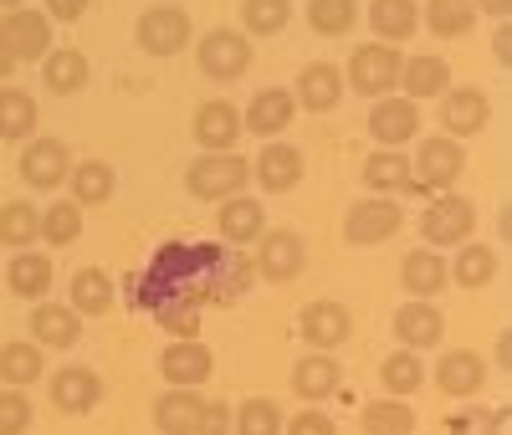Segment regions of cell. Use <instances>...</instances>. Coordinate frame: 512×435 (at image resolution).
<instances>
[{
  "label": "cell",
  "mask_w": 512,
  "mask_h": 435,
  "mask_svg": "<svg viewBox=\"0 0 512 435\" xmlns=\"http://www.w3.org/2000/svg\"><path fill=\"white\" fill-rule=\"evenodd\" d=\"M216 226H221V241L241 251V246H256V241H262L267 210H262V200H251V195H231V200H221Z\"/></svg>",
  "instance_id": "44dd1931"
},
{
  "label": "cell",
  "mask_w": 512,
  "mask_h": 435,
  "mask_svg": "<svg viewBox=\"0 0 512 435\" xmlns=\"http://www.w3.org/2000/svg\"><path fill=\"white\" fill-rule=\"evenodd\" d=\"M72 205H108L113 200V190H118V174L103 164V159H82V164H72Z\"/></svg>",
  "instance_id": "e575fe53"
},
{
  "label": "cell",
  "mask_w": 512,
  "mask_h": 435,
  "mask_svg": "<svg viewBox=\"0 0 512 435\" xmlns=\"http://www.w3.org/2000/svg\"><path fill=\"white\" fill-rule=\"evenodd\" d=\"M420 26H431L441 41H456V36H466L477 26V6L472 0H425Z\"/></svg>",
  "instance_id": "d590c367"
},
{
  "label": "cell",
  "mask_w": 512,
  "mask_h": 435,
  "mask_svg": "<svg viewBox=\"0 0 512 435\" xmlns=\"http://www.w3.org/2000/svg\"><path fill=\"white\" fill-rule=\"evenodd\" d=\"M195 62L210 82H236L251 72V36L236 31V26H216V31H205L200 36V47H195Z\"/></svg>",
  "instance_id": "5b68a950"
},
{
  "label": "cell",
  "mask_w": 512,
  "mask_h": 435,
  "mask_svg": "<svg viewBox=\"0 0 512 435\" xmlns=\"http://www.w3.org/2000/svg\"><path fill=\"white\" fill-rule=\"evenodd\" d=\"M200 410H205L200 389H164V395L154 400V425L164 435H195Z\"/></svg>",
  "instance_id": "1f68e13d"
},
{
  "label": "cell",
  "mask_w": 512,
  "mask_h": 435,
  "mask_svg": "<svg viewBox=\"0 0 512 435\" xmlns=\"http://www.w3.org/2000/svg\"><path fill=\"white\" fill-rule=\"evenodd\" d=\"M436 384L446 389V395H456V400L482 395V384H487V364H482V354H472V348H446L441 364H436Z\"/></svg>",
  "instance_id": "603a6c76"
},
{
  "label": "cell",
  "mask_w": 512,
  "mask_h": 435,
  "mask_svg": "<svg viewBox=\"0 0 512 435\" xmlns=\"http://www.w3.org/2000/svg\"><path fill=\"white\" fill-rule=\"evenodd\" d=\"M492 62H497V67L512 62V36H507V26H497V36H492Z\"/></svg>",
  "instance_id": "816d5d0a"
},
{
  "label": "cell",
  "mask_w": 512,
  "mask_h": 435,
  "mask_svg": "<svg viewBox=\"0 0 512 435\" xmlns=\"http://www.w3.org/2000/svg\"><path fill=\"white\" fill-rule=\"evenodd\" d=\"M359 180H364L374 195H415L405 149H374V154L364 159V169H359Z\"/></svg>",
  "instance_id": "cb8c5ba5"
},
{
  "label": "cell",
  "mask_w": 512,
  "mask_h": 435,
  "mask_svg": "<svg viewBox=\"0 0 512 435\" xmlns=\"http://www.w3.org/2000/svg\"><path fill=\"white\" fill-rule=\"evenodd\" d=\"M47 16L52 21H82L88 16V0H47Z\"/></svg>",
  "instance_id": "f907efd6"
},
{
  "label": "cell",
  "mask_w": 512,
  "mask_h": 435,
  "mask_svg": "<svg viewBox=\"0 0 512 435\" xmlns=\"http://www.w3.org/2000/svg\"><path fill=\"white\" fill-rule=\"evenodd\" d=\"M231 420H236V410L226 400H205V410L195 420V435H231Z\"/></svg>",
  "instance_id": "681fc988"
},
{
  "label": "cell",
  "mask_w": 512,
  "mask_h": 435,
  "mask_svg": "<svg viewBox=\"0 0 512 435\" xmlns=\"http://www.w3.org/2000/svg\"><path fill=\"white\" fill-rule=\"evenodd\" d=\"M251 267H256V277H267V282H292V277H303V267H308V246H303L297 231H262Z\"/></svg>",
  "instance_id": "ba28073f"
},
{
  "label": "cell",
  "mask_w": 512,
  "mask_h": 435,
  "mask_svg": "<svg viewBox=\"0 0 512 435\" xmlns=\"http://www.w3.org/2000/svg\"><path fill=\"white\" fill-rule=\"evenodd\" d=\"M292 21V0H241V31L246 36H282Z\"/></svg>",
  "instance_id": "b9f144b4"
},
{
  "label": "cell",
  "mask_w": 512,
  "mask_h": 435,
  "mask_svg": "<svg viewBox=\"0 0 512 435\" xmlns=\"http://www.w3.org/2000/svg\"><path fill=\"white\" fill-rule=\"evenodd\" d=\"M11 72H16V57H11V52H6V41H0V82H6V77H11Z\"/></svg>",
  "instance_id": "db71d44e"
},
{
  "label": "cell",
  "mask_w": 512,
  "mask_h": 435,
  "mask_svg": "<svg viewBox=\"0 0 512 435\" xmlns=\"http://www.w3.org/2000/svg\"><path fill=\"white\" fill-rule=\"evenodd\" d=\"M338 384H344V369H338L333 354H308V359L292 364V389H297V395H303L308 405L338 395Z\"/></svg>",
  "instance_id": "4316f807"
},
{
  "label": "cell",
  "mask_w": 512,
  "mask_h": 435,
  "mask_svg": "<svg viewBox=\"0 0 512 435\" xmlns=\"http://www.w3.org/2000/svg\"><path fill=\"white\" fill-rule=\"evenodd\" d=\"M344 82L354 87V93H364V98H384L400 82V52L384 47V41H364L359 52H349Z\"/></svg>",
  "instance_id": "8992f818"
},
{
  "label": "cell",
  "mask_w": 512,
  "mask_h": 435,
  "mask_svg": "<svg viewBox=\"0 0 512 435\" xmlns=\"http://www.w3.org/2000/svg\"><path fill=\"white\" fill-rule=\"evenodd\" d=\"M36 128V98L26 87H0V139H31Z\"/></svg>",
  "instance_id": "60d3db41"
},
{
  "label": "cell",
  "mask_w": 512,
  "mask_h": 435,
  "mask_svg": "<svg viewBox=\"0 0 512 435\" xmlns=\"http://www.w3.org/2000/svg\"><path fill=\"white\" fill-rule=\"evenodd\" d=\"M256 282L251 256L236 246H205V241H169L149 256V267L128 282L134 308L154 313V323L175 338H200L205 308H231Z\"/></svg>",
  "instance_id": "6da1fadb"
},
{
  "label": "cell",
  "mask_w": 512,
  "mask_h": 435,
  "mask_svg": "<svg viewBox=\"0 0 512 435\" xmlns=\"http://www.w3.org/2000/svg\"><path fill=\"white\" fill-rule=\"evenodd\" d=\"M246 180H251V159H241V154H200L185 169V190L195 200H216V205L241 195Z\"/></svg>",
  "instance_id": "3957f363"
},
{
  "label": "cell",
  "mask_w": 512,
  "mask_h": 435,
  "mask_svg": "<svg viewBox=\"0 0 512 435\" xmlns=\"http://www.w3.org/2000/svg\"><path fill=\"white\" fill-rule=\"evenodd\" d=\"M41 236V210H31V200H6L0 205V246L26 251Z\"/></svg>",
  "instance_id": "ab89813d"
},
{
  "label": "cell",
  "mask_w": 512,
  "mask_h": 435,
  "mask_svg": "<svg viewBox=\"0 0 512 435\" xmlns=\"http://www.w3.org/2000/svg\"><path fill=\"white\" fill-rule=\"evenodd\" d=\"M67 174H72V154L62 139H31L21 149V180L31 190H57Z\"/></svg>",
  "instance_id": "e0dca14e"
},
{
  "label": "cell",
  "mask_w": 512,
  "mask_h": 435,
  "mask_svg": "<svg viewBox=\"0 0 512 435\" xmlns=\"http://www.w3.org/2000/svg\"><path fill=\"white\" fill-rule=\"evenodd\" d=\"M502 410H456L446 420V435H502Z\"/></svg>",
  "instance_id": "7dc6e473"
},
{
  "label": "cell",
  "mask_w": 512,
  "mask_h": 435,
  "mask_svg": "<svg viewBox=\"0 0 512 435\" xmlns=\"http://www.w3.org/2000/svg\"><path fill=\"white\" fill-rule=\"evenodd\" d=\"M82 236V205L57 200L52 210H41V241L47 246H72Z\"/></svg>",
  "instance_id": "f6af8a7d"
},
{
  "label": "cell",
  "mask_w": 512,
  "mask_h": 435,
  "mask_svg": "<svg viewBox=\"0 0 512 435\" xmlns=\"http://www.w3.org/2000/svg\"><path fill=\"white\" fill-rule=\"evenodd\" d=\"M251 180L267 195H287V190H297V180H303V154H297L292 144H282V139H267L262 154L251 159Z\"/></svg>",
  "instance_id": "2e32d148"
},
{
  "label": "cell",
  "mask_w": 512,
  "mask_h": 435,
  "mask_svg": "<svg viewBox=\"0 0 512 435\" xmlns=\"http://www.w3.org/2000/svg\"><path fill=\"white\" fill-rule=\"evenodd\" d=\"M507 359H512V338H507V333H502V338H497V364H502V369H507Z\"/></svg>",
  "instance_id": "11a10c76"
},
{
  "label": "cell",
  "mask_w": 512,
  "mask_h": 435,
  "mask_svg": "<svg viewBox=\"0 0 512 435\" xmlns=\"http://www.w3.org/2000/svg\"><path fill=\"white\" fill-rule=\"evenodd\" d=\"M6 287L26 302H41L52 292V256H41V251H16L11 256V267H6Z\"/></svg>",
  "instance_id": "f546056e"
},
{
  "label": "cell",
  "mask_w": 512,
  "mask_h": 435,
  "mask_svg": "<svg viewBox=\"0 0 512 435\" xmlns=\"http://www.w3.org/2000/svg\"><path fill=\"white\" fill-rule=\"evenodd\" d=\"M241 134H246V128H241L236 103L210 98V103H200V108H195V144H200L205 154H236Z\"/></svg>",
  "instance_id": "4fadbf2b"
},
{
  "label": "cell",
  "mask_w": 512,
  "mask_h": 435,
  "mask_svg": "<svg viewBox=\"0 0 512 435\" xmlns=\"http://www.w3.org/2000/svg\"><path fill=\"white\" fill-rule=\"evenodd\" d=\"M395 338L405 343V348H436L441 338H446V318H441V308L431 297H415V302H405V308L395 313Z\"/></svg>",
  "instance_id": "7402d4cb"
},
{
  "label": "cell",
  "mask_w": 512,
  "mask_h": 435,
  "mask_svg": "<svg viewBox=\"0 0 512 435\" xmlns=\"http://www.w3.org/2000/svg\"><path fill=\"white\" fill-rule=\"evenodd\" d=\"M400 282H405V292H410V297H436V292L451 282L446 256H441L436 246H415V251L400 261Z\"/></svg>",
  "instance_id": "484cf974"
},
{
  "label": "cell",
  "mask_w": 512,
  "mask_h": 435,
  "mask_svg": "<svg viewBox=\"0 0 512 435\" xmlns=\"http://www.w3.org/2000/svg\"><path fill=\"white\" fill-rule=\"evenodd\" d=\"M400 226H405L400 200L374 195V200H359V205L344 215V241H349V246H379V241H390Z\"/></svg>",
  "instance_id": "9c48e42d"
},
{
  "label": "cell",
  "mask_w": 512,
  "mask_h": 435,
  "mask_svg": "<svg viewBox=\"0 0 512 435\" xmlns=\"http://www.w3.org/2000/svg\"><path fill=\"white\" fill-rule=\"evenodd\" d=\"M134 41L149 57H175V52L190 47V16L180 6H149L134 26Z\"/></svg>",
  "instance_id": "52a82bcc"
},
{
  "label": "cell",
  "mask_w": 512,
  "mask_h": 435,
  "mask_svg": "<svg viewBox=\"0 0 512 435\" xmlns=\"http://www.w3.org/2000/svg\"><path fill=\"white\" fill-rule=\"evenodd\" d=\"M16 6H26V0H0V11H16Z\"/></svg>",
  "instance_id": "9f6ffc18"
},
{
  "label": "cell",
  "mask_w": 512,
  "mask_h": 435,
  "mask_svg": "<svg viewBox=\"0 0 512 435\" xmlns=\"http://www.w3.org/2000/svg\"><path fill=\"white\" fill-rule=\"evenodd\" d=\"M461 169H466L461 139L436 134V139H420V149H415V159H410V180H415L420 195H441V190H451V185L461 180Z\"/></svg>",
  "instance_id": "7a4b0ae2"
},
{
  "label": "cell",
  "mask_w": 512,
  "mask_h": 435,
  "mask_svg": "<svg viewBox=\"0 0 512 435\" xmlns=\"http://www.w3.org/2000/svg\"><path fill=\"white\" fill-rule=\"evenodd\" d=\"M210 369H216V359H210V348L200 338H175L159 354V374L169 389H200L210 379Z\"/></svg>",
  "instance_id": "5bb4252c"
},
{
  "label": "cell",
  "mask_w": 512,
  "mask_h": 435,
  "mask_svg": "<svg viewBox=\"0 0 512 435\" xmlns=\"http://www.w3.org/2000/svg\"><path fill=\"white\" fill-rule=\"evenodd\" d=\"M415 134H420V103H410V98H374L369 139L379 149H405Z\"/></svg>",
  "instance_id": "7c38bea8"
},
{
  "label": "cell",
  "mask_w": 512,
  "mask_h": 435,
  "mask_svg": "<svg viewBox=\"0 0 512 435\" xmlns=\"http://www.w3.org/2000/svg\"><path fill=\"white\" fill-rule=\"evenodd\" d=\"M297 103H292V87H262V93L251 98V108L241 113V128L256 139H277L287 134V123H292Z\"/></svg>",
  "instance_id": "d6986e66"
},
{
  "label": "cell",
  "mask_w": 512,
  "mask_h": 435,
  "mask_svg": "<svg viewBox=\"0 0 512 435\" xmlns=\"http://www.w3.org/2000/svg\"><path fill=\"white\" fill-rule=\"evenodd\" d=\"M0 41H6V52L16 62H36V57H47L52 52V16L47 11H6V21H0Z\"/></svg>",
  "instance_id": "8fae6325"
},
{
  "label": "cell",
  "mask_w": 512,
  "mask_h": 435,
  "mask_svg": "<svg viewBox=\"0 0 512 435\" xmlns=\"http://www.w3.org/2000/svg\"><path fill=\"white\" fill-rule=\"evenodd\" d=\"M98 400H103V379H98V369L67 364V369L52 374V405H57L62 415H88V410H98Z\"/></svg>",
  "instance_id": "ac0fdd59"
},
{
  "label": "cell",
  "mask_w": 512,
  "mask_h": 435,
  "mask_svg": "<svg viewBox=\"0 0 512 435\" xmlns=\"http://www.w3.org/2000/svg\"><path fill=\"white\" fill-rule=\"evenodd\" d=\"M67 297H72L67 308H72L77 318H103V313L113 308V277L98 272V267H82V272H72Z\"/></svg>",
  "instance_id": "d6a6232c"
},
{
  "label": "cell",
  "mask_w": 512,
  "mask_h": 435,
  "mask_svg": "<svg viewBox=\"0 0 512 435\" xmlns=\"http://www.w3.org/2000/svg\"><path fill=\"white\" fill-rule=\"evenodd\" d=\"M487 118H492V103H487L482 87H446V93H441V128L451 139L482 134Z\"/></svg>",
  "instance_id": "9a60e30c"
},
{
  "label": "cell",
  "mask_w": 512,
  "mask_h": 435,
  "mask_svg": "<svg viewBox=\"0 0 512 435\" xmlns=\"http://www.w3.org/2000/svg\"><path fill=\"white\" fill-rule=\"evenodd\" d=\"M88 77H93V67H88V57H82L77 47H52L47 57H41V82H47L52 93H62V98L82 93Z\"/></svg>",
  "instance_id": "f1b7e54d"
},
{
  "label": "cell",
  "mask_w": 512,
  "mask_h": 435,
  "mask_svg": "<svg viewBox=\"0 0 512 435\" xmlns=\"http://www.w3.org/2000/svg\"><path fill=\"white\" fill-rule=\"evenodd\" d=\"M31 338L41 348H72L82 338V318L67 308V302H36L31 308Z\"/></svg>",
  "instance_id": "d4e9b609"
},
{
  "label": "cell",
  "mask_w": 512,
  "mask_h": 435,
  "mask_svg": "<svg viewBox=\"0 0 512 435\" xmlns=\"http://www.w3.org/2000/svg\"><path fill=\"white\" fill-rule=\"evenodd\" d=\"M338 98H344V72L333 62H308L297 72V87H292V103L308 108V113H333Z\"/></svg>",
  "instance_id": "ffe728a7"
},
{
  "label": "cell",
  "mask_w": 512,
  "mask_h": 435,
  "mask_svg": "<svg viewBox=\"0 0 512 435\" xmlns=\"http://www.w3.org/2000/svg\"><path fill=\"white\" fill-rule=\"evenodd\" d=\"M359 21V0H308V26L318 36H349Z\"/></svg>",
  "instance_id": "ee69618b"
},
{
  "label": "cell",
  "mask_w": 512,
  "mask_h": 435,
  "mask_svg": "<svg viewBox=\"0 0 512 435\" xmlns=\"http://www.w3.org/2000/svg\"><path fill=\"white\" fill-rule=\"evenodd\" d=\"M472 6H477L482 16H492V21H507V11H512V0H472Z\"/></svg>",
  "instance_id": "f5cc1de1"
},
{
  "label": "cell",
  "mask_w": 512,
  "mask_h": 435,
  "mask_svg": "<svg viewBox=\"0 0 512 435\" xmlns=\"http://www.w3.org/2000/svg\"><path fill=\"white\" fill-rule=\"evenodd\" d=\"M31 420L36 415H31V400L21 395V389H11V384L0 389V435H26Z\"/></svg>",
  "instance_id": "bcb514c9"
},
{
  "label": "cell",
  "mask_w": 512,
  "mask_h": 435,
  "mask_svg": "<svg viewBox=\"0 0 512 435\" xmlns=\"http://www.w3.org/2000/svg\"><path fill=\"white\" fill-rule=\"evenodd\" d=\"M364 16H369V26H374V36L384 41V47L410 41L420 31V6H415V0H374Z\"/></svg>",
  "instance_id": "4dcf8cb0"
},
{
  "label": "cell",
  "mask_w": 512,
  "mask_h": 435,
  "mask_svg": "<svg viewBox=\"0 0 512 435\" xmlns=\"http://www.w3.org/2000/svg\"><path fill=\"white\" fill-rule=\"evenodd\" d=\"M282 435H338V425H333V415H323L318 405H308L303 415L282 420Z\"/></svg>",
  "instance_id": "c3c4849f"
},
{
  "label": "cell",
  "mask_w": 512,
  "mask_h": 435,
  "mask_svg": "<svg viewBox=\"0 0 512 435\" xmlns=\"http://www.w3.org/2000/svg\"><path fill=\"white\" fill-rule=\"evenodd\" d=\"M41 343L31 338H11V343H0V384H11V389H26L41 379Z\"/></svg>",
  "instance_id": "836d02e7"
},
{
  "label": "cell",
  "mask_w": 512,
  "mask_h": 435,
  "mask_svg": "<svg viewBox=\"0 0 512 435\" xmlns=\"http://www.w3.org/2000/svg\"><path fill=\"white\" fill-rule=\"evenodd\" d=\"M379 384H384V395H395V400L415 395V389L425 384V364H420L415 348H400V354L384 359V364H379Z\"/></svg>",
  "instance_id": "f35d334b"
},
{
  "label": "cell",
  "mask_w": 512,
  "mask_h": 435,
  "mask_svg": "<svg viewBox=\"0 0 512 435\" xmlns=\"http://www.w3.org/2000/svg\"><path fill=\"white\" fill-rule=\"evenodd\" d=\"M497 267H502V256L492 246H477V241H461L456 261H446L451 282H461V287H487L497 277Z\"/></svg>",
  "instance_id": "8d00e7d4"
},
{
  "label": "cell",
  "mask_w": 512,
  "mask_h": 435,
  "mask_svg": "<svg viewBox=\"0 0 512 435\" xmlns=\"http://www.w3.org/2000/svg\"><path fill=\"white\" fill-rule=\"evenodd\" d=\"M282 405L277 400H267V395H251V400H241V410H236V420H231V430L236 435H282Z\"/></svg>",
  "instance_id": "7bdbcfd3"
},
{
  "label": "cell",
  "mask_w": 512,
  "mask_h": 435,
  "mask_svg": "<svg viewBox=\"0 0 512 435\" xmlns=\"http://www.w3.org/2000/svg\"><path fill=\"white\" fill-rule=\"evenodd\" d=\"M297 333H303V343H313V354H333L338 343H349L354 318H349L344 302L318 297V302H308V308L297 313Z\"/></svg>",
  "instance_id": "30bf717a"
},
{
  "label": "cell",
  "mask_w": 512,
  "mask_h": 435,
  "mask_svg": "<svg viewBox=\"0 0 512 435\" xmlns=\"http://www.w3.org/2000/svg\"><path fill=\"white\" fill-rule=\"evenodd\" d=\"M400 87H405V98H410V103H420V98H441L446 87H451V67H446V57H431V52L405 57V62H400Z\"/></svg>",
  "instance_id": "83f0119b"
},
{
  "label": "cell",
  "mask_w": 512,
  "mask_h": 435,
  "mask_svg": "<svg viewBox=\"0 0 512 435\" xmlns=\"http://www.w3.org/2000/svg\"><path fill=\"white\" fill-rule=\"evenodd\" d=\"M472 231H477V205L466 195H451V190H441L420 215V236H425V246H436V251L472 241Z\"/></svg>",
  "instance_id": "277c9868"
},
{
  "label": "cell",
  "mask_w": 512,
  "mask_h": 435,
  "mask_svg": "<svg viewBox=\"0 0 512 435\" xmlns=\"http://www.w3.org/2000/svg\"><path fill=\"white\" fill-rule=\"evenodd\" d=\"M359 430L364 435H415V410L405 400H369L359 410Z\"/></svg>",
  "instance_id": "74e56055"
}]
</instances>
